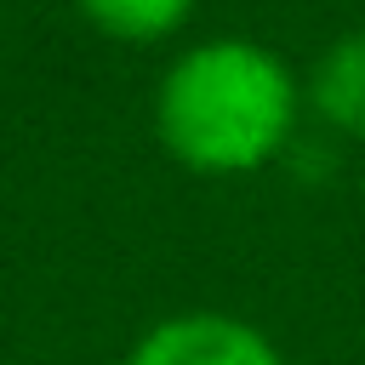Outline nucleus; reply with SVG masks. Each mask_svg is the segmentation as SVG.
<instances>
[{"instance_id": "obj_1", "label": "nucleus", "mask_w": 365, "mask_h": 365, "mask_svg": "<svg viewBox=\"0 0 365 365\" xmlns=\"http://www.w3.org/2000/svg\"><path fill=\"white\" fill-rule=\"evenodd\" d=\"M308 114L297 68L245 34L182 46L154 86V137L194 177H251L274 165Z\"/></svg>"}, {"instance_id": "obj_2", "label": "nucleus", "mask_w": 365, "mask_h": 365, "mask_svg": "<svg viewBox=\"0 0 365 365\" xmlns=\"http://www.w3.org/2000/svg\"><path fill=\"white\" fill-rule=\"evenodd\" d=\"M120 365H285L279 342L240 319V314H217V308H188V314H165L154 319Z\"/></svg>"}, {"instance_id": "obj_3", "label": "nucleus", "mask_w": 365, "mask_h": 365, "mask_svg": "<svg viewBox=\"0 0 365 365\" xmlns=\"http://www.w3.org/2000/svg\"><path fill=\"white\" fill-rule=\"evenodd\" d=\"M302 97H308V114L325 120L331 131L365 137V23L336 34L314 57V68L302 80Z\"/></svg>"}, {"instance_id": "obj_4", "label": "nucleus", "mask_w": 365, "mask_h": 365, "mask_svg": "<svg viewBox=\"0 0 365 365\" xmlns=\"http://www.w3.org/2000/svg\"><path fill=\"white\" fill-rule=\"evenodd\" d=\"M74 11L114 46H165L194 23L200 0H74Z\"/></svg>"}]
</instances>
